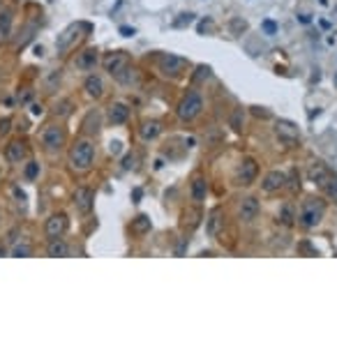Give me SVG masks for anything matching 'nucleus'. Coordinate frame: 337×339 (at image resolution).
<instances>
[{"label":"nucleus","mask_w":337,"mask_h":339,"mask_svg":"<svg viewBox=\"0 0 337 339\" xmlns=\"http://www.w3.org/2000/svg\"><path fill=\"white\" fill-rule=\"evenodd\" d=\"M30 109H33V115H40L42 113V106H37V104H33Z\"/></svg>","instance_id":"39"},{"label":"nucleus","mask_w":337,"mask_h":339,"mask_svg":"<svg viewBox=\"0 0 337 339\" xmlns=\"http://www.w3.org/2000/svg\"><path fill=\"white\" fill-rule=\"evenodd\" d=\"M97 60H100V55H97V49H86V51H81V53L76 55L74 65H76V70L90 72V70H95Z\"/></svg>","instance_id":"14"},{"label":"nucleus","mask_w":337,"mask_h":339,"mask_svg":"<svg viewBox=\"0 0 337 339\" xmlns=\"http://www.w3.org/2000/svg\"><path fill=\"white\" fill-rule=\"evenodd\" d=\"M323 214H326V203H323L321 199H307L305 205L300 208L298 222H300L305 229H314V226L321 224Z\"/></svg>","instance_id":"2"},{"label":"nucleus","mask_w":337,"mask_h":339,"mask_svg":"<svg viewBox=\"0 0 337 339\" xmlns=\"http://www.w3.org/2000/svg\"><path fill=\"white\" fill-rule=\"evenodd\" d=\"M10 130H12V120L10 118H3V120H0V136H5Z\"/></svg>","instance_id":"36"},{"label":"nucleus","mask_w":337,"mask_h":339,"mask_svg":"<svg viewBox=\"0 0 337 339\" xmlns=\"http://www.w3.org/2000/svg\"><path fill=\"white\" fill-rule=\"evenodd\" d=\"M150 220H148L146 214H139V217H136V220H132V231H134V233H148V231H150Z\"/></svg>","instance_id":"23"},{"label":"nucleus","mask_w":337,"mask_h":339,"mask_svg":"<svg viewBox=\"0 0 337 339\" xmlns=\"http://www.w3.org/2000/svg\"><path fill=\"white\" fill-rule=\"evenodd\" d=\"M310 180H312L314 184H321L323 180L328 178V175H330V171H328V166L323 164V162H312V164H310Z\"/></svg>","instance_id":"18"},{"label":"nucleus","mask_w":337,"mask_h":339,"mask_svg":"<svg viewBox=\"0 0 337 339\" xmlns=\"http://www.w3.org/2000/svg\"><path fill=\"white\" fill-rule=\"evenodd\" d=\"M83 132H86V134H97V132H100V115L88 113V118L83 120Z\"/></svg>","instance_id":"25"},{"label":"nucleus","mask_w":337,"mask_h":339,"mask_svg":"<svg viewBox=\"0 0 337 339\" xmlns=\"http://www.w3.org/2000/svg\"><path fill=\"white\" fill-rule=\"evenodd\" d=\"M37 175H40V164H37V162H30V164L25 166V178H28V180H35Z\"/></svg>","instance_id":"33"},{"label":"nucleus","mask_w":337,"mask_h":339,"mask_svg":"<svg viewBox=\"0 0 337 339\" xmlns=\"http://www.w3.org/2000/svg\"><path fill=\"white\" fill-rule=\"evenodd\" d=\"M106 118H109L111 125H122V122H127V118H130V109H127L122 102H113V104L109 106V111H106Z\"/></svg>","instance_id":"15"},{"label":"nucleus","mask_w":337,"mask_h":339,"mask_svg":"<svg viewBox=\"0 0 337 339\" xmlns=\"http://www.w3.org/2000/svg\"><path fill=\"white\" fill-rule=\"evenodd\" d=\"M321 190L326 192V196H330V199H335L337 201V175H328L326 180L321 182Z\"/></svg>","instance_id":"24"},{"label":"nucleus","mask_w":337,"mask_h":339,"mask_svg":"<svg viewBox=\"0 0 337 339\" xmlns=\"http://www.w3.org/2000/svg\"><path fill=\"white\" fill-rule=\"evenodd\" d=\"M136 162H139V155H136V152H130V155H127L125 160L120 162L122 171H132V169H136Z\"/></svg>","instance_id":"31"},{"label":"nucleus","mask_w":337,"mask_h":339,"mask_svg":"<svg viewBox=\"0 0 337 339\" xmlns=\"http://www.w3.org/2000/svg\"><path fill=\"white\" fill-rule=\"evenodd\" d=\"M109 152L113 157L120 155V152H122V143H120V141H111V143H109Z\"/></svg>","instance_id":"35"},{"label":"nucleus","mask_w":337,"mask_h":339,"mask_svg":"<svg viewBox=\"0 0 337 339\" xmlns=\"http://www.w3.org/2000/svg\"><path fill=\"white\" fill-rule=\"evenodd\" d=\"M287 184V173H282V171H270V173L263 178L261 182V190L266 192V194H272V192H280Z\"/></svg>","instance_id":"12"},{"label":"nucleus","mask_w":337,"mask_h":339,"mask_svg":"<svg viewBox=\"0 0 337 339\" xmlns=\"http://www.w3.org/2000/svg\"><path fill=\"white\" fill-rule=\"evenodd\" d=\"M72 203H74V208L81 214H88L95 208V190H90V187H76L74 196H72Z\"/></svg>","instance_id":"6"},{"label":"nucleus","mask_w":337,"mask_h":339,"mask_svg":"<svg viewBox=\"0 0 337 339\" xmlns=\"http://www.w3.org/2000/svg\"><path fill=\"white\" fill-rule=\"evenodd\" d=\"M55 115H60V118H67V115L72 113V102L70 100H65V102H60V104L55 106V111H53Z\"/></svg>","instance_id":"32"},{"label":"nucleus","mask_w":337,"mask_h":339,"mask_svg":"<svg viewBox=\"0 0 337 339\" xmlns=\"http://www.w3.org/2000/svg\"><path fill=\"white\" fill-rule=\"evenodd\" d=\"M0 3H3V0H0Z\"/></svg>","instance_id":"43"},{"label":"nucleus","mask_w":337,"mask_h":339,"mask_svg":"<svg viewBox=\"0 0 337 339\" xmlns=\"http://www.w3.org/2000/svg\"><path fill=\"white\" fill-rule=\"evenodd\" d=\"M257 173H259V164L252 160V157H247V160H242L240 164H238L236 184H242V187H247V184H252L254 180H257Z\"/></svg>","instance_id":"7"},{"label":"nucleus","mask_w":337,"mask_h":339,"mask_svg":"<svg viewBox=\"0 0 337 339\" xmlns=\"http://www.w3.org/2000/svg\"><path fill=\"white\" fill-rule=\"evenodd\" d=\"M25 155H28V148H25L23 141H12V143H7V148H5V160L7 162L19 164L21 160H25Z\"/></svg>","instance_id":"16"},{"label":"nucleus","mask_w":337,"mask_h":339,"mask_svg":"<svg viewBox=\"0 0 337 339\" xmlns=\"http://www.w3.org/2000/svg\"><path fill=\"white\" fill-rule=\"evenodd\" d=\"M132 196H134V203H139V199H141V190H134V194H132Z\"/></svg>","instance_id":"40"},{"label":"nucleus","mask_w":337,"mask_h":339,"mask_svg":"<svg viewBox=\"0 0 337 339\" xmlns=\"http://www.w3.org/2000/svg\"><path fill=\"white\" fill-rule=\"evenodd\" d=\"M67 214H63V212H58V214H51L49 220H46V224H44V233H46V238L49 240H55V238H63V233L67 231Z\"/></svg>","instance_id":"8"},{"label":"nucleus","mask_w":337,"mask_h":339,"mask_svg":"<svg viewBox=\"0 0 337 339\" xmlns=\"http://www.w3.org/2000/svg\"><path fill=\"white\" fill-rule=\"evenodd\" d=\"M93 162H95V148H93V143H90V141H86V139L76 141V143L72 145V150H70L72 169L83 173V171H88L93 166Z\"/></svg>","instance_id":"1"},{"label":"nucleus","mask_w":337,"mask_h":339,"mask_svg":"<svg viewBox=\"0 0 337 339\" xmlns=\"http://www.w3.org/2000/svg\"><path fill=\"white\" fill-rule=\"evenodd\" d=\"M0 178H3V171H0Z\"/></svg>","instance_id":"41"},{"label":"nucleus","mask_w":337,"mask_h":339,"mask_svg":"<svg viewBox=\"0 0 337 339\" xmlns=\"http://www.w3.org/2000/svg\"><path fill=\"white\" fill-rule=\"evenodd\" d=\"M206 192H208V184H206V178H194L192 180V199L196 201V203H201V201H206Z\"/></svg>","instance_id":"20"},{"label":"nucleus","mask_w":337,"mask_h":339,"mask_svg":"<svg viewBox=\"0 0 337 339\" xmlns=\"http://www.w3.org/2000/svg\"><path fill=\"white\" fill-rule=\"evenodd\" d=\"M12 256H33V247L30 244H14L12 247Z\"/></svg>","instance_id":"30"},{"label":"nucleus","mask_w":337,"mask_h":339,"mask_svg":"<svg viewBox=\"0 0 337 339\" xmlns=\"http://www.w3.org/2000/svg\"><path fill=\"white\" fill-rule=\"evenodd\" d=\"M261 28H263V33H266V35H275V33H277V23H275V21H270V19L263 21Z\"/></svg>","instance_id":"34"},{"label":"nucleus","mask_w":337,"mask_h":339,"mask_svg":"<svg viewBox=\"0 0 337 339\" xmlns=\"http://www.w3.org/2000/svg\"><path fill=\"white\" fill-rule=\"evenodd\" d=\"M83 28H88V23H79V25H70V28L63 33L58 40H55V49L58 51H67V49H72V44H74L76 40H79V30H83Z\"/></svg>","instance_id":"11"},{"label":"nucleus","mask_w":337,"mask_h":339,"mask_svg":"<svg viewBox=\"0 0 337 339\" xmlns=\"http://www.w3.org/2000/svg\"><path fill=\"white\" fill-rule=\"evenodd\" d=\"M259 214V201L254 196H247V199L240 201V208H238V217L242 222H254Z\"/></svg>","instance_id":"13"},{"label":"nucleus","mask_w":337,"mask_h":339,"mask_svg":"<svg viewBox=\"0 0 337 339\" xmlns=\"http://www.w3.org/2000/svg\"><path fill=\"white\" fill-rule=\"evenodd\" d=\"M46 90H49V93H53L55 88H58V83H60V70H51L49 74H46Z\"/></svg>","instance_id":"27"},{"label":"nucleus","mask_w":337,"mask_h":339,"mask_svg":"<svg viewBox=\"0 0 337 339\" xmlns=\"http://www.w3.org/2000/svg\"><path fill=\"white\" fill-rule=\"evenodd\" d=\"M120 33L125 37H132V35H134V28H120Z\"/></svg>","instance_id":"38"},{"label":"nucleus","mask_w":337,"mask_h":339,"mask_svg":"<svg viewBox=\"0 0 337 339\" xmlns=\"http://www.w3.org/2000/svg\"><path fill=\"white\" fill-rule=\"evenodd\" d=\"M83 90H86L90 97H95V100H100L102 95H104V81L100 79V76L90 74L86 79V83H83Z\"/></svg>","instance_id":"17"},{"label":"nucleus","mask_w":337,"mask_h":339,"mask_svg":"<svg viewBox=\"0 0 337 339\" xmlns=\"http://www.w3.org/2000/svg\"><path fill=\"white\" fill-rule=\"evenodd\" d=\"M242 122H245V113H242V109H236V111H233V115H231V127L236 132H240Z\"/></svg>","instance_id":"29"},{"label":"nucleus","mask_w":337,"mask_h":339,"mask_svg":"<svg viewBox=\"0 0 337 339\" xmlns=\"http://www.w3.org/2000/svg\"><path fill=\"white\" fill-rule=\"evenodd\" d=\"M46 254L53 256V259H60V256H67L70 254V247H67V242H63L60 238H55L49 242V247H46Z\"/></svg>","instance_id":"21"},{"label":"nucleus","mask_w":337,"mask_h":339,"mask_svg":"<svg viewBox=\"0 0 337 339\" xmlns=\"http://www.w3.org/2000/svg\"><path fill=\"white\" fill-rule=\"evenodd\" d=\"M335 81H337V76H335Z\"/></svg>","instance_id":"42"},{"label":"nucleus","mask_w":337,"mask_h":339,"mask_svg":"<svg viewBox=\"0 0 337 339\" xmlns=\"http://www.w3.org/2000/svg\"><path fill=\"white\" fill-rule=\"evenodd\" d=\"M275 134H277V139L282 141V143H287V145H296L298 141H300V132H298V127L293 125V122H289V120H280V122H277Z\"/></svg>","instance_id":"9"},{"label":"nucleus","mask_w":337,"mask_h":339,"mask_svg":"<svg viewBox=\"0 0 337 339\" xmlns=\"http://www.w3.org/2000/svg\"><path fill=\"white\" fill-rule=\"evenodd\" d=\"M104 67L106 72H109L111 76H116L118 81H130V58H127V53H122V51H118V53H111L104 58Z\"/></svg>","instance_id":"3"},{"label":"nucleus","mask_w":337,"mask_h":339,"mask_svg":"<svg viewBox=\"0 0 337 339\" xmlns=\"http://www.w3.org/2000/svg\"><path fill=\"white\" fill-rule=\"evenodd\" d=\"M10 28H12V12L5 10L0 14V33H3V37H10Z\"/></svg>","instance_id":"26"},{"label":"nucleus","mask_w":337,"mask_h":339,"mask_svg":"<svg viewBox=\"0 0 337 339\" xmlns=\"http://www.w3.org/2000/svg\"><path fill=\"white\" fill-rule=\"evenodd\" d=\"M203 111V100L199 93H187L185 97H182V102L178 104V118L185 120V122H190V120H194L196 115H201Z\"/></svg>","instance_id":"4"},{"label":"nucleus","mask_w":337,"mask_h":339,"mask_svg":"<svg viewBox=\"0 0 337 339\" xmlns=\"http://www.w3.org/2000/svg\"><path fill=\"white\" fill-rule=\"evenodd\" d=\"M280 220H282V224H287V226L293 224V210H291L289 203L282 205V210H280Z\"/></svg>","instance_id":"28"},{"label":"nucleus","mask_w":337,"mask_h":339,"mask_svg":"<svg viewBox=\"0 0 337 339\" xmlns=\"http://www.w3.org/2000/svg\"><path fill=\"white\" fill-rule=\"evenodd\" d=\"M254 113H257V115H261V118H270V113H268V111H261L259 106H254Z\"/></svg>","instance_id":"37"},{"label":"nucleus","mask_w":337,"mask_h":339,"mask_svg":"<svg viewBox=\"0 0 337 339\" xmlns=\"http://www.w3.org/2000/svg\"><path fill=\"white\" fill-rule=\"evenodd\" d=\"M220 224H222V210L215 208V210L210 212V217H208V224H206L208 235H217V229H220Z\"/></svg>","instance_id":"22"},{"label":"nucleus","mask_w":337,"mask_h":339,"mask_svg":"<svg viewBox=\"0 0 337 339\" xmlns=\"http://www.w3.org/2000/svg\"><path fill=\"white\" fill-rule=\"evenodd\" d=\"M67 141V130L60 125H49L42 132V145H44L49 152H58V150L65 145Z\"/></svg>","instance_id":"5"},{"label":"nucleus","mask_w":337,"mask_h":339,"mask_svg":"<svg viewBox=\"0 0 337 339\" xmlns=\"http://www.w3.org/2000/svg\"><path fill=\"white\" fill-rule=\"evenodd\" d=\"M160 132H162V125L157 122V120H148V122H143V125L139 127V134H141L143 141L157 139V136H160Z\"/></svg>","instance_id":"19"},{"label":"nucleus","mask_w":337,"mask_h":339,"mask_svg":"<svg viewBox=\"0 0 337 339\" xmlns=\"http://www.w3.org/2000/svg\"><path fill=\"white\" fill-rule=\"evenodd\" d=\"M182 70H185V60H182L180 55L166 53L160 58V72L164 76H178Z\"/></svg>","instance_id":"10"}]
</instances>
